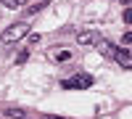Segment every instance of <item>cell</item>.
I'll return each instance as SVG.
<instances>
[{
	"label": "cell",
	"instance_id": "obj_1",
	"mask_svg": "<svg viewBox=\"0 0 132 119\" xmlns=\"http://www.w3.org/2000/svg\"><path fill=\"white\" fill-rule=\"evenodd\" d=\"M29 35V27L24 24V21H19V24H11L8 29H3V35H0V42L3 45H13V42H19L21 37Z\"/></svg>",
	"mask_w": 132,
	"mask_h": 119
},
{
	"label": "cell",
	"instance_id": "obj_2",
	"mask_svg": "<svg viewBox=\"0 0 132 119\" xmlns=\"http://www.w3.org/2000/svg\"><path fill=\"white\" fill-rule=\"evenodd\" d=\"M61 85H63L66 90H85V88L93 85V77H90V74H77L74 80H63Z\"/></svg>",
	"mask_w": 132,
	"mask_h": 119
},
{
	"label": "cell",
	"instance_id": "obj_3",
	"mask_svg": "<svg viewBox=\"0 0 132 119\" xmlns=\"http://www.w3.org/2000/svg\"><path fill=\"white\" fill-rule=\"evenodd\" d=\"M114 61L119 64V66H124V69H132V53L127 48H114Z\"/></svg>",
	"mask_w": 132,
	"mask_h": 119
},
{
	"label": "cell",
	"instance_id": "obj_4",
	"mask_svg": "<svg viewBox=\"0 0 132 119\" xmlns=\"http://www.w3.org/2000/svg\"><path fill=\"white\" fill-rule=\"evenodd\" d=\"M95 42H101V37H98V32L93 29H85L77 35V45H95Z\"/></svg>",
	"mask_w": 132,
	"mask_h": 119
},
{
	"label": "cell",
	"instance_id": "obj_5",
	"mask_svg": "<svg viewBox=\"0 0 132 119\" xmlns=\"http://www.w3.org/2000/svg\"><path fill=\"white\" fill-rule=\"evenodd\" d=\"M5 116L8 119H29V111H24V109H5Z\"/></svg>",
	"mask_w": 132,
	"mask_h": 119
},
{
	"label": "cell",
	"instance_id": "obj_6",
	"mask_svg": "<svg viewBox=\"0 0 132 119\" xmlns=\"http://www.w3.org/2000/svg\"><path fill=\"white\" fill-rule=\"evenodd\" d=\"M37 42H40V35H37V32H32V35H27V48L37 45Z\"/></svg>",
	"mask_w": 132,
	"mask_h": 119
},
{
	"label": "cell",
	"instance_id": "obj_7",
	"mask_svg": "<svg viewBox=\"0 0 132 119\" xmlns=\"http://www.w3.org/2000/svg\"><path fill=\"white\" fill-rule=\"evenodd\" d=\"M27 61H29V50H21L19 56H16V64L21 66V64H27Z\"/></svg>",
	"mask_w": 132,
	"mask_h": 119
},
{
	"label": "cell",
	"instance_id": "obj_8",
	"mask_svg": "<svg viewBox=\"0 0 132 119\" xmlns=\"http://www.w3.org/2000/svg\"><path fill=\"white\" fill-rule=\"evenodd\" d=\"M42 8H45V3H37V5H29V8H27V13L32 16V13H37V11H42Z\"/></svg>",
	"mask_w": 132,
	"mask_h": 119
},
{
	"label": "cell",
	"instance_id": "obj_9",
	"mask_svg": "<svg viewBox=\"0 0 132 119\" xmlns=\"http://www.w3.org/2000/svg\"><path fill=\"white\" fill-rule=\"evenodd\" d=\"M0 3H3L5 8H19V3H16V0H0Z\"/></svg>",
	"mask_w": 132,
	"mask_h": 119
},
{
	"label": "cell",
	"instance_id": "obj_10",
	"mask_svg": "<svg viewBox=\"0 0 132 119\" xmlns=\"http://www.w3.org/2000/svg\"><path fill=\"white\" fill-rule=\"evenodd\" d=\"M122 45H132V32H127V35L122 37Z\"/></svg>",
	"mask_w": 132,
	"mask_h": 119
},
{
	"label": "cell",
	"instance_id": "obj_11",
	"mask_svg": "<svg viewBox=\"0 0 132 119\" xmlns=\"http://www.w3.org/2000/svg\"><path fill=\"white\" fill-rule=\"evenodd\" d=\"M124 24H132V8L124 11Z\"/></svg>",
	"mask_w": 132,
	"mask_h": 119
},
{
	"label": "cell",
	"instance_id": "obj_12",
	"mask_svg": "<svg viewBox=\"0 0 132 119\" xmlns=\"http://www.w3.org/2000/svg\"><path fill=\"white\" fill-rule=\"evenodd\" d=\"M58 61H69V50H61L58 53Z\"/></svg>",
	"mask_w": 132,
	"mask_h": 119
},
{
	"label": "cell",
	"instance_id": "obj_13",
	"mask_svg": "<svg viewBox=\"0 0 132 119\" xmlns=\"http://www.w3.org/2000/svg\"><path fill=\"white\" fill-rule=\"evenodd\" d=\"M40 119H63V116H56V114H45V116H40Z\"/></svg>",
	"mask_w": 132,
	"mask_h": 119
},
{
	"label": "cell",
	"instance_id": "obj_14",
	"mask_svg": "<svg viewBox=\"0 0 132 119\" xmlns=\"http://www.w3.org/2000/svg\"><path fill=\"white\" fill-rule=\"evenodd\" d=\"M122 3H132V0H122Z\"/></svg>",
	"mask_w": 132,
	"mask_h": 119
}]
</instances>
